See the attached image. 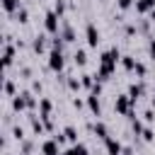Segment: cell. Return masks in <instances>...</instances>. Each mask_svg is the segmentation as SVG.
<instances>
[{"label": "cell", "mask_w": 155, "mask_h": 155, "mask_svg": "<svg viewBox=\"0 0 155 155\" xmlns=\"http://www.w3.org/2000/svg\"><path fill=\"white\" fill-rule=\"evenodd\" d=\"M121 61V51L116 48V46H111L109 51H104L102 56H99V70H97V80L99 82H104V80H109L111 78V73L116 70V63Z\"/></svg>", "instance_id": "1"}, {"label": "cell", "mask_w": 155, "mask_h": 155, "mask_svg": "<svg viewBox=\"0 0 155 155\" xmlns=\"http://www.w3.org/2000/svg\"><path fill=\"white\" fill-rule=\"evenodd\" d=\"M133 107H136V102L128 97V94H116V99H114V111L116 114H124V116H128V119H136L133 114Z\"/></svg>", "instance_id": "2"}, {"label": "cell", "mask_w": 155, "mask_h": 155, "mask_svg": "<svg viewBox=\"0 0 155 155\" xmlns=\"http://www.w3.org/2000/svg\"><path fill=\"white\" fill-rule=\"evenodd\" d=\"M61 19H63V17H58L56 10H48V12L44 15V29H46V34H51V36L61 34Z\"/></svg>", "instance_id": "3"}, {"label": "cell", "mask_w": 155, "mask_h": 155, "mask_svg": "<svg viewBox=\"0 0 155 155\" xmlns=\"http://www.w3.org/2000/svg\"><path fill=\"white\" fill-rule=\"evenodd\" d=\"M48 68L53 70V73H63V68H65V58H63V51L61 48H51L48 51Z\"/></svg>", "instance_id": "4"}, {"label": "cell", "mask_w": 155, "mask_h": 155, "mask_svg": "<svg viewBox=\"0 0 155 155\" xmlns=\"http://www.w3.org/2000/svg\"><path fill=\"white\" fill-rule=\"evenodd\" d=\"M85 39H87V46H90V48H97V44H99V31H97L94 22H87V27H85Z\"/></svg>", "instance_id": "5"}, {"label": "cell", "mask_w": 155, "mask_h": 155, "mask_svg": "<svg viewBox=\"0 0 155 155\" xmlns=\"http://www.w3.org/2000/svg\"><path fill=\"white\" fill-rule=\"evenodd\" d=\"M104 150H107V155H121L124 153V145L114 136H109V138H104Z\"/></svg>", "instance_id": "6"}, {"label": "cell", "mask_w": 155, "mask_h": 155, "mask_svg": "<svg viewBox=\"0 0 155 155\" xmlns=\"http://www.w3.org/2000/svg\"><path fill=\"white\" fill-rule=\"evenodd\" d=\"M12 63H15V46L10 41H5V46H2V65L12 68Z\"/></svg>", "instance_id": "7"}, {"label": "cell", "mask_w": 155, "mask_h": 155, "mask_svg": "<svg viewBox=\"0 0 155 155\" xmlns=\"http://www.w3.org/2000/svg\"><path fill=\"white\" fill-rule=\"evenodd\" d=\"M143 94H145V82H131V85H128V97H131L133 102H138Z\"/></svg>", "instance_id": "8"}, {"label": "cell", "mask_w": 155, "mask_h": 155, "mask_svg": "<svg viewBox=\"0 0 155 155\" xmlns=\"http://www.w3.org/2000/svg\"><path fill=\"white\" fill-rule=\"evenodd\" d=\"M58 145H61V143H58L56 138H48V140L41 143V153H44V155H61V153H58Z\"/></svg>", "instance_id": "9"}, {"label": "cell", "mask_w": 155, "mask_h": 155, "mask_svg": "<svg viewBox=\"0 0 155 155\" xmlns=\"http://www.w3.org/2000/svg\"><path fill=\"white\" fill-rule=\"evenodd\" d=\"M12 109H15V111H27V109H29V104H27V94H24V92H19V94L12 97Z\"/></svg>", "instance_id": "10"}, {"label": "cell", "mask_w": 155, "mask_h": 155, "mask_svg": "<svg viewBox=\"0 0 155 155\" xmlns=\"http://www.w3.org/2000/svg\"><path fill=\"white\" fill-rule=\"evenodd\" d=\"M51 109H53L51 99H48V97H41V99H39V116H41V119H51Z\"/></svg>", "instance_id": "11"}, {"label": "cell", "mask_w": 155, "mask_h": 155, "mask_svg": "<svg viewBox=\"0 0 155 155\" xmlns=\"http://www.w3.org/2000/svg\"><path fill=\"white\" fill-rule=\"evenodd\" d=\"M90 128H92V133H94L97 138H102V140H104V138H109V128H107V124H104V121H94Z\"/></svg>", "instance_id": "12"}, {"label": "cell", "mask_w": 155, "mask_h": 155, "mask_svg": "<svg viewBox=\"0 0 155 155\" xmlns=\"http://www.w3.org/2000/svg\"><path fill=\"white\" fill-rule=\"evenodd\" d=\"M61 36H63V41L73 44V41H75V29H73L68 22H61Z\"/></svg>", "instance_id": "13"}, {"label": "cell", "mask_w": 155, "mask_h": 155, "mask_svg": "<svg viewBox=\"0 0 155 155\" xmlns=\"http://www.w3.org/2000/svg\"><path fill=\"white\" fill-rule=\"evenodd\" d=\"M99 94H94V92H90V97H87V107H90V111L94 114V116H99L102 114V104H99V99H97Z\"/></svg>", "instance_id": "14"}, {"label": "cell", "mask_w": 155, "mask_h": 155, "mask_svg": "<svg viewBox=\"0 0 155 155\" xmlns=\"http://www.w3.org/2000/svg\"><path fill=\"white\" fill-rule=\"evenodd\" d=\"M150 10H155V0H136V12L138 15H148Z\"/></svg>", "instance_id": "15"}, {"label": "cell", "mask_w": 155, "mask_h": 155, "mask_svg": "<svg viewBox=\"0 0 155 155\" xmlns=\"http://www.w3.org/2000/svg\"><path fill=\"white\" fill-rule=\"evenodd\" d=\"M61 155H87V145L85 143H73L68 150H63Z\"/></svg>", "instance_id": "16"}, {"label": "cell", "mask_w": 155, "mask_h": 155, "mask_svg": "<svg viewBox=\"0 0 155 155\" xmlns=\"http://www.w3.org/2000/svg\"><path fill=\"white\" fill-rule=\"evenodd\" d=\"M31 48H34V53H44V51H46V36H44V34L34 36V39H31Z\"/></svg>", "instance_id": "17"}, {"label": "cell", "mask_w": 155, "mask_h": 155, "mask_svg": "<svg viewBox=\"0 0 155 155\" xmlns=\"http://www.w3.org/2000/svg\"><path fill=\"white\" fill-rule=\"evenodd\" d=\"M2 10H5L7 15H15L17 10H22V2H19V0H2Z\"/></svg>", "instance_id": "18"}, {"label": "cell", "mask_w": 155, "mask_h": 155, "mask_svg": "<svg viewBox=\"0 0 155 155\" xmlns=\"http://www.w3.org/2000/svg\"><path fill=\"white\" fill-rule=\"evenodd\" d=\"M73 61H75V65L82 68V65L87 63V51H85V48H78V51L73 53Z\"/></svg>", "instance_id": "19"}, {"label": "cell", "mask_w": 155, "mask_h": 155, "mask_svg": "<svg viewBox=\"0 0 155 155\" xmlns=\"http://www.w3.org/2000/svg\"><path fill=\"white\" fill-rule=\"evenodd\" d=\"M119 63L124 65V70H128V73H133V68H136V63H138V61H136L133 56H121V61H119Z\"/></svg>", "instance_id": "20"}, {"label": "cell", "mask_w": 155, "mask_h": 155, "mask_svg": "<svg viewBox=\"0 0 155 155\" xmlns=\"http://www.w3.org/2000/svg\"><path fill=\"white\" fill-rule=\"evenodd\" d=\"M80 82H82V87H85V90H92L97 80H94V75H87V73H82V75H80Z\"/></svg>", "instance_id": "21"}, {"label": "cell", "mask_w": 155, "mask_h": 155, "mask_svg": "<svg viewBox=\"0 0 155 155\" xmlns=\"http://www.w3.org/2000/svg\"><path fill=\"white\" fill-rule=\"evenodd\" d=\"M63 133H65V138H68L70 143H78V131H75V126H65Z\"/></svg>", "instance_id": "22"}, {"label": "cell", "mask_w": 155, "mask_h": 155, "mask_svg": "<svg viewBox=\"0 0 155 155\" xmlns=\"http://www.w3.org/2000/svg\"><path fill=\"white\" fill-rule=\"evenodd\" d=\"M12 17H15V22H22V24H24V22L29 19V12H27V7H22V10H17Z\"/></svg>", "instance_id": "23"}, {"label": "cell", "mask_w": 155, "mask_h": 155, "mask_svg": "<svg viewBox=\"0 0 155 155\" xmlns=\"http://www.w3.org/2000/svg\"><path fill=\"white\" fill-rule=\"evenodd\" d=\"M15 94H17V90H15V82L7 78V80H5V97H10V99H12Z\"/></svg>", "instance_id": "24"}, {"label": "cell", "mask_w": 155, "mask_h": 155, "mask_svg": "<svg viewBox=\"0 0 155 155\" xmlns=\"http://www.w3.org/2000/svg\"><path fill=\"white\" fill-rule=\"evenodd\" d=\"M65 82H68V87H70V90H73V92H78V90H80V87H82V82H80V80H78V78H70V75H68V78H65Z\"/></svg>", "instance_id": "25"}, {"label": "cell", "mask_w": 155, "mask_h": 155, "mask_svg": "<svg viewBox=\"0 0 155 155\" xmlns=\"http://www.w3.org/2000/svg\"><path fill=\"white\" fill-rule=\"evenodd\" d=\"M140 136H143V140H145V143H153V140H155V131H153L150 126H145Z\"/></svg>", "instance_id": "26"}, {"label": "cell", "mask_w": 155, "mask_h": 155, "mask_svg": "<svg viewBox=\"0 0 155 155\" xmlns=\"http://www.w3.org/2000/svg\"><path fill=\"white\" fill-rule=\"evenodd\" d=\"M133 73H136L138 78H145V75H148V68H145V63H140V61H138V63H136V68H133Z\"/></svg>", "instance_id": "27"}, {"label": "cell", "mask_w": 155, "mask_h": 155, "mask_svg": "<svg viewBox=\"0 0 155 155\" xmlns=\"http://www.w3.org/2000/svg\"><path fill=\"white\" fill-rule=\"evenodd\" d=\"M131 128H133V133H136V136H140L145 126H143V121H138V119H131Z\"/></svg>", "instance_id": "28"}, {"label": "cell", "mask_w": 155, "mask_h": 155, "mask_svg": "<svg viewBox=\"0 0 155 155\" xmlns=\"http://www.w3.org/2000/svg\"><path fill=\"white\" fill-rule=\"evenodd\" d=\"M53 10H56V15H58V17H63V15H65V0H56Z\"/></svg>", "instance_id": "29"}, {"label": "cell", "mask_w": 155, "mask_h": 155, "mask_svg": "<svg viewBox=\"0 0 155 155\" xmlns=\"http://www.w3.org/2000/svg\"><path fill=\"white\" fill-rule=\"evenodd\" d=\"M12 136H15L17 140H24V128H22V126H15V128H12Z\"/></svg>", "instance_id": "30"}, {"label": "cell", "mask_w": 155, "mask_h": 155, "mask_svg": "<svg viewBox=\"0 0 155 155\" xmlns=\"http://www.w3.org/2000/svg\"><path fill=\"white\" fill-rule=\"evenodd\" d=\"M116 5H119V10H128V7H133V5H136V0H119Z\"/></svg>", "instance_id": "31"}, {"label": "cell", "mask_w": 155, "mask_h": 155, "mask_svg": "<svg viewBox=\"0 0 155 155\" xmlns=\"http://www.w3.org/2000/svg\"><path fill=\"white\" fill-rule=\"evenodd\" d=\"M143 119H145L148 124H153V121H155V111H153V109H145V111H143Z\"/></svg>", "instance_id": "32"}, {"label": "cell", "mask_w": 155, "mask_h": 155, "mask_svg": "<svg viewBox=\"0 0 155 155\" xmlns=\"http://www.w3.org/2000/svg\"><path fill=\"white\" fill-rule=\"evenodd\" d=\"M19 143H22V153H31V150H34L31 140H19Z\"/></svg>", "instance_id": "33"}, {"label": "cell", "mask_w": 155, "mask_h": 155, "mask_svg": "<svg viewBox=\"0 0 155 155\" xmlns=\"http://www.w3.org/2000/svg\"><path fill=\"white\" fill-rule=\"evenodd\" d=\"M148 56L155 61V39H150V41H148Z\"/></svg>", "instance_id": "34"}, {"label": "cell", "mask_w": 155, "mask_h": 155, "mask_svg": "<svg viewBox=\"0 0 155 155\" xmlns=\"http://www.w3.org/2000/svg\"><path fill=\"white\" fill-rule=\"evenodd\" d=\"M31 90L34 92H41V82H31Z\"/></svg>", "instance_id": "35"}, {"label": "cell", "mask_w": 155, "mask_h": 155, "mask_svg": "<svg viewBox=\"0 0 155 155\" xmlns=\"http://www.w3.org/2000/svg\"><path fill=\"white\" fill-rule=\"evenodd\" d=\"M148 19H150V22L155 24V10H150V12H148Z\"/></svg>", "instance_id": "36"}, {"label": "cell", "mask_w": 155, "mask_h": 155, "mask_svg": "<svg viewBox=\"0 0 155 155\" xmlns=\"http://www.w3.org/2000/svg\"><path fill=\"white\" fill-rule=\"evenodd\" d=\"M19 155H29V153H19Z\"/></svg>", "instance_id": "37"}]
</instances>
